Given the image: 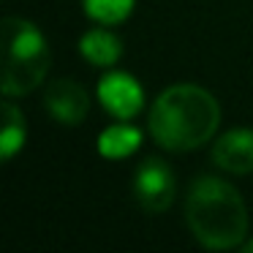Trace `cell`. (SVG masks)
I'll use <instances>...</instances> for the list:
<instances>
[{
  "instance_id": "cell-8",
  "label": "cell",
  "mask_w": 253,
  "mask_h": 253,
  "mask_svg": "<svg viewBox=\"0 0 253 253\" xmlns=\"http://www.w3.org/2000/svg\"><path fill=\"white\" fill-rule=\"evenodd\" d=\"M79 52L93 66L109 68L123 57V41L117 36H112L109 30H90L79 41Z\"/></svg>"
},
{
  "instance_id": "cell-5",
  "label": "cell",
  "mask_w": 253,
  "mask_h": 253,
  "mask_svg": "<svg viewBox=\"0 0 253 253\" xmlns=\"http://www.w3.org/2000/svg\"><path fill=\"white\" fill-rule=\"evenodd\" d=\"M98 101L117 120H131L144 106V90L131 74L112 71L98 82Z\"/></svg>"
},
{
  "instance_id": "cell-10",
  "label": "cell",
  "mask_w": 253,
  "mask_h": 253,
  "mask_svg": "<svg viewBox=\"0 0 253 253\" xmlns=\"http://www.w3.org/2000/svg\"><path fill=\"white\" fill-rule=\"evenodd\" d=\"M25 144V117L17 104L3 101V131H0V158L11 161Z\"/></svg>"
},
{
  "instance_id": "cell-11",
  "label": "cell",
  "mask_w": 253,
  "mask_h": 253,
  "mask_svg": "<svg viewBox=\"0 0 253 253\" xmlns=\"http://www.w3.org/2000/svg\"><path fill=\"white\" fill-rule=\"evenodd\" d=\"M84 11L101 25H120L131 17L133 0H84Z\"/></svg>"
},
{
  "instance_id": "cell-1",
  "label": "cell",
  "mask_w": 253,
  "mask_h": 253,
  "mask_svg": "<svg viewBox=\"0 0 253 253\" xmlns=\"http://www.w3.org/2000/svg\"><path fill=\"white\" fill-rule=\"evenodd\" d=\"M220 106L204 87L174 84L155 98L150 112V133L164 150L188 153L215 136Z\"/></svg>"
},
{
  "instance_id": "cell-4",
  "label": "cell",
  "mask_w": 253,
  "mask_h": 253,
  "mask_svg": "<svg viewBox=\"0 0 253 253\" xmlns=\"http://www.w3.org/2000/svg\"><path fill=\"white\" fill-rule=\"evenodd\" d=\"M177 180L169 164L161 158H147L133 174V196L147 212H164L174 202Z\"/></svg>"
},
{
  "instance_id": "cell-6",
  "label": "cell",
  "mask_w": 253,
  "mask_h": 253,
  "mask_svg": "<svg viewBox=\"0 0 253 253\" xmlns=\"http://www.w3.org/2000/svg\"><path fill=\"white\" fill-rule=\"evenodd\" d=\"M44 104L49 115L63 126H79L90 112V95L74 79H55L46 84Z\"/></svg>"
},
{
  "instance_id": "cell-12",
  "label": "cell",
  "mask_w": 253,
  "mask_h": 253,
  "mask_svg": "<svg viewBox=\"0 0 253 253\" xmlns=\"http://www.w3.org/2000/svg\"><path fill=\"white\" fill-rule=\"evenodd\" d=\"M245 251H248V253H253V242H248V245H245Z\"/></svg>"
},
{
  "instance_id": "cell-2",
  "label": "cell",
  "mask_w": 253,
  "mask_h": 253,
  "mask_svg": "<svg viewBox=\"0 0 253 253\" xmlns=\"http://www.w3.org/2000/svg\"><path fill=\"white\" fill-rule=\"evenodd\" d=\"M185 220L191 234L210 251L237 248L248 231L242 196L218 177L193 180L185 202Z\"/></svg>"
},
{
  "instance_id": "cell-9",
  "label": "cell",
  "mask_w": 253,
  "mask_h": 253,
  "mask_svg": "<svg viewBox=\"0 0 253 253\" xmlns=\"http://www.w3.org/2000/svg\"><path fill=\"white\" fill-rule=\"evenodd\" d=\"M142 144V131L133 126H112L106 131H101L98 136V153L109 161L126 158V155L136 153Z\"/></svg>"
},
{
  "instance_id": "cell-3",
  "label": "cell",
  "mask_w": 253,
  "mask_h": 253,
  "mask_svg": "<svg viewBox=\"0 0 253 253\" xmlns=\"http://www.w3.org/2000/svg\"><path fill=\"white\" fill-rule=\"evenodd\" d=\"M3 95H28L49 71V46L33 22L19 17L3 19Z\"/></svg>"
},
{
  "instance_id": "cell-7",
  "label": "cell",
  "mask_w": 253,
  "mask_h": 253,
  "mask_svg": "<svg viewBox=\"0 0 253 253\" xmlns=\"http://www.w3.org/2000/svg\"><path fill=\"white\" fill-rule=\"evenodd\" d=\"M212 161L218 169L231 174H251L253 171V131L251 128H234L226 131L212 147Z\"/></svg>"
}]
</instances>
